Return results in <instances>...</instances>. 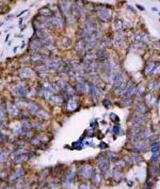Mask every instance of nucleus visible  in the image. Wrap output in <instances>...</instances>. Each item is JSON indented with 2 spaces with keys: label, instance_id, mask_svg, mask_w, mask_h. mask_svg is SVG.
I'll return each instance as SVG.
<instances>
[{
  "label": "nucleus",
  "instance_id": "1",
  "mask_svg": "<svg viewBox=\"0 0 160 189\" xmlns=\"http://www.w3.org/2000/svg\"><path fill=\"white\" fill-rule=\"evenodd\" d=\"M94 172L95 171L93 170V168H92L91 165H82L78 169L77 174H78V176L80 178H82V180H91V177L93 176Z\"/></svg>",
  "mask_w": 160,
  "mask_h": 189
},
{
  "label": "nucleus",
  "instance_id": "2",
  "mask_svg": "<svg viewBox=\"0 0 160 189\" xmlns=\"http://www.w3.org/2000/svg\"><path fill=\"white\" fill-rule=\"evenodd\" d=\"M109 162H110V160L105 156V154H100V156L97 157V165H98V168H99L103 172L108 171Z\"/></svg>",
  "mask_w": 160,
  "mask_h": 189
},
{
  "label": "nucleus",
  "instance_id": "3",
  "mask_svg": "<svg viewBox=\"0 0 160 189\" xmlns=\"http://www.w3.org/2000/svg\"><path fill=\"white\" fill-rule=\"evenodd\" d=\"M97 16L98 19L101 21H107L111 18V10L107 8H99L97 10Z\"/></svg>",
  "mask_w": 160,
  "mask_h": 189
},
{
  "label": "nucleus",
  "instance_id": "4",
  "mask_svg": "<svg viewBox=\"0 0 160 189\" xmlns=\"http://www.w3.org/2000/svg\"><path fill=\"white\" fill-rule=\"evenodd\" d=\"M113 84H114L115 88L120 87L122 84H124V75H123V73L121 72L115 73L114 76H113Z\"/></svg>",
  "mask_w": 160,
  "mask_h": 189
},
{
  "label": "nucleus",
  "instance_id": "5",
  "mask_svg": "<svg viewBox=\"0 0 160 189\" xmlns=\"http://www.w3.org/2000/svg\"><path fill=\"white\" fill-rule=\"evenodd\" d=\"M147 111H148V107H147V105H145L144 103H139V104L137 105L136 112H138L139 114L144 115V114L147 113Z\"/></svg>",
  "mask_w": 160,
  "mask_h": 189
},
{
  "label": "nucleus",
  "instance_id": "6",
  "mask_svg": "<svg viewBox=\"0 0 160 189\" xmlns=\"http://www.w3.org/2000/svg\"><path fill=\"white\" fill-rule=\"evenodd\" d=\"M135 92H136V91H135V84L130 82V84H127V89H126V91H125L123 97H124V98H130V96L133 95V93H135Z\"/></svg>",
  "mask_w": 160,
  "mask_h": 189
},
{
  "label": "nucleus",
  "instance_id": "7",
  "mask_svg": "<svg viewBox=\"0 0 160 189\" xmlns=\"http://www.w3.org/2000/svg\"><path fill=\"white\" fill-rule=\"evenodd\" d=\"M101 174L98 173V172H94L93 176L91 177V181H92V184H94V185H100V183H101Z\"/></svg>",
  "mask_w": 160,
  "mask_h": 189
},
{
  "label": "nucleus",
  "instance_id": "8",
  "mask_svg": "<svg viewBox=\"0 0 160 189\" xmlns=\"http://www.w3.org/2000/svg\"><path fill=\"white\" fill-rule=\"evenodd\" d=\"M97 60L100 61V62H105L107 61V58H108V52L107 51H104V50H99L97 51Z\"/></svg>",
  "mask_w": 160,
  "mask_h": 189
},
{
  "label": "nucleus",
  "instance_id": "9",
  "mask_svg": "<svg viewBox=\"0 0 160 189\" xmlns=\"http://www.w3.org/2000/svg\"><path fill=\"white\" fill-rule=\"evenodd\" d=\"M16 92L19 96H26L28 93V88H26V86H18L16 88Z\"/></svg>",
  "mask_w": 160,
  "mask_h": 189
},
{
  "label": "nucleus",
  "instance_id": "10",
  "mask_svg": "<svg viewBox=\"0 0 160 189\" xmlns=\"http://www.w3.org/2000/svg\"><path fill=\"white\" fill-rule=\"evenodd\" d=\"M76 89H77V91H78L79 93H85V90H87V86H85V84L83 81H79V82H77Z\"/></svg>",
  "mask_w": 160,
  "mask_h": 189
},
{
  "label": "nucleus",
  "instance_id": "11",
  "mask_svg": "<svg viewBox=\"0 0 160 189\" xmlns=\"http://www.w3.org/2000/svg\"><path fill=\"white\" fill-rule=\"evenodd\" d=\"M151 171H152V175H153V176H157L158 174L160 173L159 165H158V164H155V165L153 166V167H152Z\"/></svg>",
  "mask_w": 160,
  "mask_h": 189
},
{
  "label": "nucleus",
  "instance_id": "12",
  "mask_svg": "<svg viewBox=\"0 0 160 189\" xmlns=\"http://www.w3.org/2000/svg\"><path fill=\"white\" fill-rule=\"evenodd\" d=\"M105 156H106L109 160H112V161H115V160H116V154H115L114 152H111V151L106 152Z\"/></svg>",
  "mask_w": 160,
  "mask_h": 189
},
{
  "label": "nucleus",
  "instance_id": "13",
  "mask_svg": "<svg viewBox=\"0 0 160 189\" xmlns=\"http://www.w3.org/2000/svg\"><path fill=\"white\" fill-rule=\"evenodd\" d=\"M130 158H131V161L133 164H138L139 161H142V157L140 156V155H137V154H131Z\"/></svg>",
  "mask_w": 160,
  "mask_h": 189
},
{
  "label": "nucleus",
  "instance_id": "14",
  "mask_svg": "<svg viewBox=\"0 0 160 189\" xmlns=\"http://www.w3.org/2000/svg\"><path fill=\"white\" fill-rule=\"evenodd\" d=\"M144 86L143 84H140V86H138V87L136 88V92H135V94H136L137 96H140L141 94H144Z\"/></svg>",
  "mask_w": 160,
  "mask_h": 189
},
{
  "label": "nucleus",
  "instance_id": "15",
  "mask_svg": "<svg viewBox=\"0 0 160 189\" xmlns=\"http://www.w3.org/2000/svg\"><path fill=\"white\" fill-rule=\"evenodd\" d=\"M29 109L31 110L32 113H36V112H39V105L35 104V103H30V105H29Z\"/></svg>",
  "mask_w": 160,
  "mask_h": 189
},
{
  "label": "nucleus",
  "instance_id": "16",
  "mask_svg": "<svg viewBox=\"0 0 160 189\" xmlns=\"http://www.w3.org/2000/svg\"><path fill=\"white\" fill-rule=\"evenodd\" d=\"M79 189H93V187H92V184L89 183V182H83V183L80 184Z\"/></svg>",
  "mask_w": 160,
  "mask_h": 189
},
{
  "label": "nucleus",
  "instance_id": "17",
  "mask_svg": "<svg viewBox=\"0 0 160 189\" xmlns=\"http://www.w3.org/2000/svg\"><path fill=\"white\" fill-rule=\"evenodd\" d=\"M29 73H30V71H29L28 69H21L20 77H21V78H27L28 75H29Z\"/></svg>",
  "mask_w": 160,
  "mask_h": 189
},
{
  "label": "nucleus",
  "instance_id": "18",
  "mask_svg": "<svg viewBox=\"0 0 160 189\" xmlns=\"http://www.w3.org/2000/svg\"><path fill=\"white\" fill-rule=\"evenodd\" d=\"M158 150H159V143H158V142H154V143L152 144L151 151L152 152H154V153H156V152H158Z\"/></svg>",
  "mask_w": 160,
  "mask_h": 189
},
{
  "label": "nucleus",
  "instance_id": "19",
  "mask_svg": "<svg viewBox=\"0 0 160 189\" xmlns=\"http://www.w3.org/2000/svg\"><path fill=\"white\" fill-rule=\"evenodd\" d=\"M160 158V154L158 153V152H156V153L153 154V156H152V160L155 162H158V160H159Z\"/></svg>",
  "mask_w": 160,
  "mask_h": 189
},
{
  "label": "nucleus",
  "instance_id": "20",
  "mask_svg": "<svg viewBox=\"0 0 160 189\" xmlns=\"http://www.w3.org/2000/svg\"><path fill=\"white\" fill-rule=\"evenodd\" d=\"M110 118H111L112 120H113V122H118V121H120V119H118V118L116 117V115H115L114 113H111V114H110Z\"/></svg>",
  "mask_w": 160,
  "mask_h": 189
},
{
  "label": "nucleus",
  "instance_id": "21",
  "mask_svg": "<svg viewBox=\"0 0 160 189\" xmlns=\"http://www.w3.org/2000/svg\"><path fill=\"white\" fill-rule=\"evenodd\" d=\"M113 132L118 134V132H120V127H118V126H114V127H113Z\"/></svg>",
  "mask_w": 160,
  "mask_h": 189
},
{
  "label": "nucleus",
  "instance_id": "22",
  "mask_svg": "<svg viewBox=\"0 0 160 189\" xmlns=\"http://www.w3.org/2000/svg\"><path fill=\"white\" fill-rule=\"evenodd\" d=\"M109 101H104V105H105V107H109Z\"/></svg>",
  "mask_w": 160,
  "mask_h": 189
},
{
  "label": "nucleus",
  "instance_id": "23",
  "mask_svg": "<svg viewBox=\"0 0 160 189\" xmlns=\"http://www.w3.org/2000/svg\"><path fill=\"white\" fill-rule=\"evenodd\" d=\"M108 147V144H106V143H100V147L101 149H105V147Z\"/></svg>",
  "mask_w": 160,
  "mask_h": 189
},
{
  "label": "nucleus",
  "instance_id": "24",
  "mask_svg": "<svg viewBox=\"0 0 160 189\" xmlns=\"http://www.w3.org/2000/svg\"><path fill=\"white\" fill-rule=\"evenodd\" d=\"M138 8H139V9H141V10H144V8H143V6H138Z\"/></svg>",
  "mask_w": 160,
  "mask_h": 189
}]
</instances>
